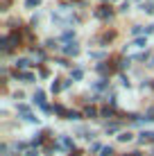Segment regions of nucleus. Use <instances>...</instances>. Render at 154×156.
<instances>
[{"instance_id":"f8f14e48","label":"nucleus","mask_w":154,"mask_h":156,"mask_svg":"<svg viewBox=\"0 0 154 156\" xmlns=\"http://www.w3.org/2000/svg\"><path fill=\"white\" fill-rule=\"evenodd\" d=\"M61 145H63V147H73V143H70V138H61Z\"/></svg>"},{"instance_id":"7ed1b4c3","label":"nucleus","mask_w":154,"mask_h":156,"mask_svg":"<svg viewBox=\"0 0 154 156\" xmlns=\"http://www.w3.org/2000/svg\"><path fill=\"white\" fill-rule=\"evenodd\" d=\"M27 66H32L30 59H18V61H16V68H27Z\"/></svg>"},{"instance_id":"423d86ee","label":"nucleus","mask_w":154,"mask_h":156,"mask_svg":"<svg viewBox=\"0 0 154 156\" xmlns=\"http://www.w3.org/2000/svg\"><path fill=\"white\" fill-rule=\"evenodd\" d=\"M141 9L150 14V12H154V5H152V2H143V7H141Z\"/></svg>"},{"instance_id":"4468645a","label":"nucleus","mask_w":154,"mask_h":156,"mask_svg":"<svg viewBox=\"0 0 154 156\" xmlns=\"http://www.w3.org/2000/svg\"><path fill=\"white\" fill-rule=\"evenodd\" d=\"M68 120H79V113H75V111H70V113H68Z\"/></svg>"},{"instance_id":"ddd939ff","label":"nucleus","mask_w":154,"mask_h":156,"mask_svg":"<svg viewBox=\"0 0 154 156\" xmlns=\"http://www.w3.org/2000/svg\"><path fill=\"white\" fill-rule=\"evenodd\" d=\"M57 90H61V84L59 82H52V93H57Z\"/></svg>"},{"instance_id":"6e6552de","label":"nucleus","mask_w":154,"mask_h":156,"mask_svg":"<svg viewBox=\"0 0 154 156\" xmlns=\"http://www.w3.org/2000/svg\"><path fill=\"white\" fill-rule=\"evenodd\" d=\"M86 115H88V118H95V115H98V111H95L93 106H88V109H86Z\"/></svg>"},{"instance_id":"2eb2a0df","label":"nucleus","mask_w":154,"mask_h":156,"mask_svg":"<svg viewBox=\"0 0 154 156\" xmlns=\"http://www.w3.org/2000/svg\"><path fill=\"white\" fill-rule=\"evenodd\" d=\"M102 115H107V118H109V115H113V109H109V106H107V109L102 111Z\"/></svg>"},{"instance_id":"f03ea898","label":"nucleus","mask_w":154,"mask_h":156,"mask_svg":"<svg viewBox=\"0 0 154 156\" xmlns=\"http://www.w3.org/2000/svg\"><path fill=\"white\" fill-rule=\"evenodd\" d=\"M98 18H111V7H100L98 12H95Z\"/></svg>"},{"instance_id":"39448f33","label":"nucleus","mask_w":154,"mask_h":156,"mask_svg":"<svg viewBox=\"0 0 154 156\" xmlns=\"http://www.w3.org/2000/svg\"><path fill=\"white\" fill-rule=\"evenodd\" d=\"M16 77L25 79V82H32V79H34V77H32V73H18V75H16Z\"/></svg>"},{"instance_id":"0eeeda50","label":"nucleus","mask_w":154,"mask_h":156,"mask_svg":"<svg viewBox=\"0 0 154 156\" xmlns=\"http://www.w3.org/2000/svg\"><path fill=\"white\" fill-rule=\"evenodd\" d=\"M134 45H136V48H145V45H147V41H145V39H136V41H134Z\"/></svg>"},{"instance_id":"9b49d317","label":"nucleus","mask_w":154,"mask_h":156,"mask_svg":"<svg viewBox=\"0 0 154 156\" xmlns=\"http://www.w3.org/2000/svg\"><path fill=\"white\" fill-rule=\"evenodd\" d=\"M111 154H113V149H111V147H104V149H102V154H100V156H111Z\"/></svg>"},{"instance_id":"f3484780","label":"nucleus","mask_w":154,"mask_h":156,"mask_svg":"<svg viewBox=\"0 0 154 156\" xmlns=\"http://www.w3.org/2000/svg\"><path fill=\"white\" fill-rule=\"evenodd\" d=\"M125 156H127V154H125ZM129 156H141V154H138V152H134V154H129Z\"/></svg>"},{"instance_id":"1a4fd4ad","label":"nucleus","mask_w":154,"mask_h":156,"mask_svg":"<svg viewBox=\"0 0 154 156\" xmlns=\"http://www.w3.org/2000/svg\"><path fill=\"white\" fill-rule=\"evenodd\" d=\"M55 113H59V115H63V113H66V109H63L61 104H57V106H55Z\"/></svg>"},{"instance_id":"f257e3e1","label":"nucleus","mask_w":154,"mask_h":156,"mask_svg":"<svg viewBox=\"0 0 154 156\" xmlns=\"http://www.w3.org/2000/svg\"><path fill=\"white\" fill-rule=\"evenodd\" d=\"M63 52H66V55H73V57H75V55H79V48H77V43L73 41V43H68V45L63 48Z\"/></svg>"},{"instance_id":"9d476101","label":"nucleus","mask_w":154,"mask_h":156,"mask_svg":"<svg viewBox=\"0 0 154 156\" xmlns=\"http://www.w3.org/2000/svg\"><path fill=\"white\" fill-rule=\"evenodd\" d=\"M82 75H84V73L77 68V70H73V79H82Z\"/></svg>"},{"instance_id":"20e7f679","label":"nucleus","mask_w":154,"mask_h":156,"mask_svg":"<svg viewBox=\"0 0 154 156\" xmlns=\"http://www.w3.org/2000/svg\"><path fill=\"white\" fill-rule=\"evenodd\" d=\"M41 5V0H25V7L27 9H32V7H39Z\"/></svg>"},{"instance_id":"dca6fc26","label":"nucleus","mask_w":154,"mask_h":156,"mask_svg":"<svg viewBox=\"0 0 154 156\" xmlns=\"http://www.w3.org/2000/svg\"><path fill=\"white\" fill-rule=\"evenodd\" d=\"M120 140H131V133H123V136H118Z\"/></svg>"}]
</instances>
